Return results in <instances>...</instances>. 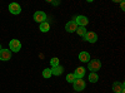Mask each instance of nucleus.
Instances as JSON below:
<instances>
[{"mask_svg": "<svg viewBox=\"0 0 125 93\" xmlns=\"http://www.w3.org/2000/svg\"><path fill=\"white\" fill-rule=\"evenodd\" d=\"M88 68L89 70H91L93 73H96V70H99L101 68V62L99 59H94V60H89L88 63Z\"/></svg>", "mask_w": 125, "mask_h": 93, "instance_id": "obj_1", "label": "nucleus"}, {"mask_svg": "<svg viewBox=\"0 0 125 93\" xmlns=\"http://www.w3.org/2000/svg\"><path fill=\"white\" fill-rule=\"evenodd\" d=\"M51 4L56 6V5H59V4H60V1H51Z\"/></svg>", "mask_w": 125, "mask_h": 93, "instance_id": "obj_20", "label": "nucleus"}, {"mask_svg": "<svg viewBox=\"0 0 125 93\" xmlns=\"http://www.w3.org/2000/svg\"><path fill=\"white\" fill-rule=\"evenodd\" d=\"M113 91L115 93H125L124 92V83H121V82H114L113 83Z\"/></svg>", "mask_w": 125, "mask_h": 93, "instance_id": "obj_10", "label": "nucleus"}, {"mask_svg": "<svg viewBox=\"0 0 125 93\" xmlns=\"http://www.w3.org/2000/svg\"><path fill=\"white\" fill-rule=\"evenodd\" d=\"M10 58H11V52H10V49H1L0 50V60H9Z\"/></svg>", "mask_w": 125, "mask_h": 93, "instance_id": "obj_8", "label": "nucleus"}, {"mask_svg": "<svg viewBox=\"0 0 125 93\" xmlns=\"http://www.w3.org/2000/svg\"><path fill=\"white\" fill-rule=\"evenodd\" d=\"M62 72H64V68H62L61 66L53 67V68H51V76H61Z\"/></svg>", "mask_w": 125, "mask_h": 93, "instance_id": "obj_13", "label": "nucleus"}, {"mask_svg": "<svg viewBox=\"0 0 125 93\" xmlns=\"http://www.w3.org/2000/svg\"><path fill=\"white\" fill-rule=\"evenodd\" d=\"M34 20L36 23H44L45 20H46V14L44 13V12H36L35 14H34Z\"/></svg>", "mask_w": 125, "mask_h": 93, "instance_id": "obj_7", "label": "nucleus"}, {"mask_svg": "<svg viewBox=\"0 0 125 93\" xmlns=\"http://www.w3.org/2000/svg\"><path fill=\"white\" fill-rule=\"evenodd\" d=\"M84 40H86L89 43H95L98 40V34L94 32H86V34L84 35Z\"/></svg>", "mask_w": 125, "mask_h": 93, "instance_id": "obj_5", "label": "nucleus"}, {"mask_svg": "<svg viewBox=\"0 0 125 93\" xmlns=\"http://www.w3.org/2000/svg\"><path fill=\"white\" fill-rule=\"evenodd\" d=\"M43 77H44L45 79H49V78L51 77V69H50V68H45V69L43 70Z\"/></svg>", "mask_w": 125, "mask_h": 93, "instance_id": "obj_17", "label": "nucleus"}, {"mask_svg": "<svg viewBox=\"0 0 125 93\" xmlns=\"http://www.w3.org/2000/svg\"><path fill=\"white\" fill-rule=\"evenodd\" d=\"M76 29H78V25H76V23L74 22V20L68 22L66 25H65V30L68 33H74V32H76Z\"/></svg>", "mask_w": 125, "mask_h": 93, "instance_id": "obj_9", "label": "nucleus"}, {"mask_svg": "<svg viewBox=\"0 0 125 93\" xmlns=\"http://www.w3.org/2000/svg\"><path fill=\"white\" fill-rule=\"evenodd\" d=\"M73 87H74V91H76V93L84 91V88H85V80L78 78V79H75L74 82H73Z\"/></svg>", "mask_w": 125, "mask_h": 93, "instance_id": "obj_3", "label": "nucleus"}, {"mask_svg": "<svg viewBox=\"0 0 125 93\" xmlns=\"http://www.w3.org/2000/svg\"><path fill=\"white\" fill-rule=\"evenodd\" d=\"M9 48H10V52H18L21 49V43H20V40L18 39H11L9 43Z\"/></svg>", "mask_w": 125, "mask_h": 93, "instance_id": "obj_2", "label": "nucleus"}, {"mask_svg": "<svg viewBox=\"0 0 125 93\" xmlns=\"http://www.w3.org/2000/svg\"><path fill=\"white\" fill-rule=\"evenodd\" d=\"M120 5H121V10H124V9H125V8H124V1H121V4H120Z\"/></svg>", "mask_w": 125, "mask_h": 93, "instance_id": "obj_21", "label": "nucleus"}, {"mask_svg": "<svg viewBox=\"0 0 125 93\" xmlns=\"http://www.w3.org/2000/svg\"><path fill=\"white\" fill-rule=\"evenodd\" d=\"M39 29H40L43 33H46V32H49V30H50V25H49L48 22H44V23H41V24H40Z\"/></svg>", "mask_w": 125, "mask_h": 93, "instance_id": "obj_14", "label": "nucleus"}, {"mask_svg": "<svg viewBox=\"0 0 125 93\" xmlns=\"http://www.w3.org/2000/svg\"><path fill=\"white\" fill-rule=\"evenodd\" d=\"M74 22L76 23L78 27H85V25L89 23V20H88V18L84 16V15H78V16L75 18Z\"/></svg>", "mask_w": 125, "mask_h": 93, "instance_id": "obj_6", "label": "nucleus"}, {"mask_svg": "<svg viewBox=\"0 0 125 93\" xmlns=\"http://www.w3.org/2000/svg\"><path fill=\"white\" fill-rule=\"evenodd\" d=\"M86 32H88V30L85 29V27H78V29H76L78 35H80V37H83V38H84V35L86 34Z\"/></svg>", "mask_w": 125, "mask_h": 93, "instance_id": "obj_16", "label": "nucleus"}, {"mask_svg": "<svg viewBox=\"0 0 125 93\" xmlns=\"http://www.w3.org/2000/svg\"><path fill=\"white\" fill-rule=\"evenodd\" d=\"M73 74H74L75 79H78V78H79V79H83V77L85 76V68H84V67H78Z\"/></svg>", "mask_w": 125, "mask_h": 93, "instance_id": "obj_11", "label": "nucleus"}, {"mask_svg": "<svg viewBox=\"0 0 125 93\" xmlns=\"http://www.w3.org/2000/svg\"><path fill=\"white\" fill-rule=\"evenodd\" d=\"M0 50H1V45H0Z\"/></svg>", "mask_w": 125, "mask_h": 93, "instance_id": "obj_22", "label": "nucleus"}, {"mask_svg": "<svg viewBox=\"0 0 125 93\" xmlns=\"http://www.w3.org/2000/svg\"><path fill=\"white\" fill-rule=\"evenodd\" d=\"M99 80V76L96 73H91L89 74V82H91V83H96V82Z\"/></svg>", "mask_w": 125, "mask_h": 93, "instance_id": "obj_15", "label": "nucleus"}, {"mask_svg": "<svg viewBox=\"0 0 125 93\" xmlns=\"http://www.w3.org/2000/svg\"><path fill=\"white\" fill-rule=\"evenodd\" d=\"M66 80L69 82V83H73V82L75 80V77H74V74H73V73L68 74V76H66Z\"/></svg>", "mask_w": 125, "mask_h": 93, "instance_id": "obj_19", "label": "nucleus"}, {"mask_svg": "<svg viewBox=\"0 0 125 93\" xmlns=\"http://www.w3.org/2000/svg\"><path fill=\"white\" fill-rule=\"evenodd\" d=\"M9 10H10V13L14 14V15H18L21 13V8H20V5L18 3H10L9 4Z\"/></svg>", "mask_w": 125, "mask_h": 93, "instance_id": "obj_4", "label": "nucleus"}, {"mask_svg": "<svg viewBox=\"0 0 125 93\" xmlns=\"http://www.w3.org/2000/svg\"><path fill=\"white\" fill-rule=\"evenodd\" d=\"M50 64H51V67H58L59 66V58H56V57L51 58L50 59Z\"/></svg>", "mask_w": 125, "mask_h": 93, "instance_id": "obj_18", "label": "nucleus"}, {"mask_svg": "<svg viewBox=\"0 0 125 93\" xmlns=\"http://www.w3.org/2000/svg\"><path fill=\"white\" fill-rule=\"evenodd\" d=\"M79 60L83 62V63H88L90 60V54L88 52H80L79 53Z\"/></svg>", "mask_w": 125, "mask_h": 93, "instance_id": "obj_12", "label": "nucleus"}]
</instances>
